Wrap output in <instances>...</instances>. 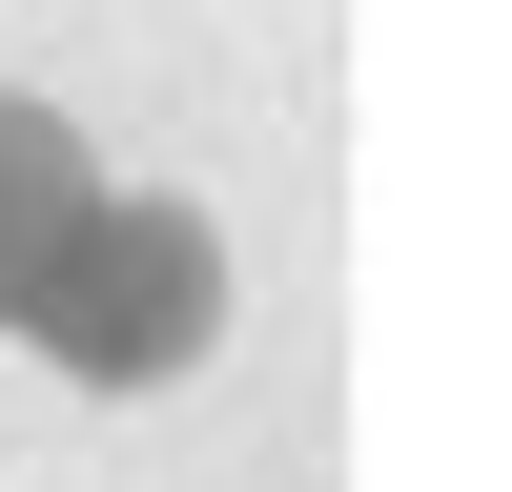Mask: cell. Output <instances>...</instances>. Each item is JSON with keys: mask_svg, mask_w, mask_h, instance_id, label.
I'll return each mask as SVG.
<instances>
[{"mask_svg": "<svg viewBox=\"0 0 512 492\" xmlns=\"http://www.w3.org/2000/svg\"><path fill=\"white\" fill-rule=\"evenodd\" d=\"M185 287H205V267H185V226H123L103 267L62 287V308H82L62 349H82V369H164V349H185Z\"/></svg>", "mask_w": 512, "mask_h": 492, "instance_id": "6da1fadb", "label": "cell"}, {"mask_svg": "<svg viewBox=\"0 0 512 492\" xmlns=\"http://www.w3.org/2000/svg\"><path fill=\"white\" fill-rule=\"evenodd\" d=\"M41 226H62V144L0 103V287H21V246H41Z\"/></svg>", "mask_w": 512, "mask_h": 492, "instance_id": "7a4b0ae2", "label": "cell"}]
</instances>
